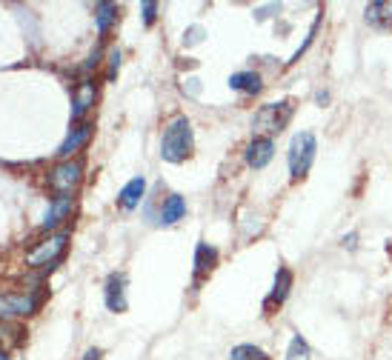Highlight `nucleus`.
I'll return each mask as SVG.
<instances>
[{
  "label": "nucleus",
  "instance_id": "f257e3e1",
  "mask_svg": "<svg viewBox=\"0 0 392 360\" xmlns=\"http://www.w3.org/2000/svg\"><path fill=\"white\" fill-rule=\"evenodd\" d=\"M192 155V123L181 115L163 129L161 140V158L169 163H181Z\"/></svg>",
  "mask_w": 392,
  "mask_h": 360
},
{
  "label": "nucleus",
  "instance_id": "f03ea898",
  "mask_svg": "<svg viewBox=\"0 0 392 360\" xmlns=\"http://www.w3.org/2000/svg\"><path fill=\"white\" fill-rule=\"evenodd\" d=\"M315 152H318V143H315V134L312 132H298L292 137V146H290V172H292V180H301L312 160H315Z\"/></svg>",
  "mask_w": 392,
  "mask_h": 360
},
{
  "label": "nucleus",
  "instance_id": "7ed1b4c3",
  "mask_svg": "<svg viewBox=\"0 0 392 360\" xmlns=\"http://www.w3.org/2000/svg\"><path fill=\"white\" fill-rule=\"evenodd\" d=\"M290 118H292V103H287V100L283 103H269L255 115V132L275 134V132H281L283 126L290 123Z\"/></svg>",
  "mask_w": 392,
  "mask_h": 360
},
{
  "label": "nucleus",
  "instance_id": "20e7f679",
  "mask_svg": "<svg viewBox=\"0 0 392 360\" xmlns=\"http://www.w3.org/2000/svg\"><path fill=\"white\" fill-rule=\"evenodd\" d=\"M81 177H83V163L81 160H63L60 166L52 169L49 174V186L60 195H72V189L81 184Z\"/></svg>",
  "mask_w": 392,
  "mask_h": 360
},
{
  "label": "nucleus",
  "instance_id": "39448f33",
  "mask_svg": "<svg viewBox=\"0 0 392 360\" xmlns=\"http://www.w3.org/2000/svg\"><path fill=\"white\" fill-rule=\"evenodd\" d=\"M41 306V295H0V317L12 320V317H29Z\"/></svg>",
  "mask_w": 392,
  "mask_h": 360
},
{
  "label": "nucleus",
  "instance_id": "423d86ee",
  "mask_svg": "<svg viewBox=\"0 0 392 360\" xmlns=\"http://www.w3.org/2000/svg\"><path fill=\"white\" fill-rule=\"evenodd\" d=\"M66 240H69V232H58V235H52L46 243H41L38 249L32 251V255L26 258V263H29V266H49V269H52V266L60 261V255H63Z\"/></svg>",
  "mask_w": 392,
  "mask_h": 360
},
{
  "label": "nucleus",
  "instance_id": "0eeeda50",
  "mask_svg": "<svg viewBox=\"0 0 392 360\" xmlns=\"http://www.w3.org/2000/svg\"><path fill=\"white\" fill-rule=\"evenodd\" d=\"M72 209H75V198H72V195H60V198H55V200L49 203V209H46L43 229L49 232V229L60 226V223L69 218V214H72Z\"/></svg>",
  "mask_w": 392,
  "mask_h": 360
},
{
  "label": "nucleus",
  "instance_id": "6e6552de",
  "mask_svg": "<svg viewBox=\"0 0 392 360\" xmlns=\"http://www.w3.org/2000/svg\"><path fill=\"white\" fill-rule=\"evenodd\" d=\"M275 155V143L272 137H255L252 143L246 146V163L252 169H264Z\"/></svg>",
  "mask_w": 392,
  "mask_h": 360
},
{
  "label": "nucleus",
  "instance_id": "1a4fd4ad",
  "mask_svg": "<svg viewBox=\"0 0 392 360\" xmlns=\"http://www.w3.org/2000/svg\"><path fill=\"white\" fill-rule=\"evenodd\" d=\"M92 123H78L72 132H69V137L63 140V146L58 149V155L60 158H72L75 152H81L83 146H86V143H89V137H92Z\"/></svg>",
  "mask_w": 392,
  "mask_h": 360
},
{
  "label": "nucleus",
  "instance_id": "9d476101",
  "mask_svg": "<svg viewBox=\"0 0 392 360\" xmlns=\"http://www.w3.org/2000/svg\"><path fill=\"white\" fill-rule=\"evenodd\" d=\"M95 97H97V89H95V83H81L78 89H75V97H72V120H81L92 106H95Z\"/></svg>",
  "mask_w": 392,
  "mask_h": 360
},
{
  "label": "nucleus",
  "instance_id": "9b49d317",
  "mask_svg": "<svg viewBox=\"0 0 392 360\" xmlns=\"http://www.w3.org/2000/svg\"><path fill=\"white\" fill-rule=\"evenodd\" d=\"M123 286H126L123 275H112L109 280H106V306H109V312H123L126 309Z\"/></svg>",
  "mask_w": 392,
  "mask_h": 360
},
{
  "label": "nucleus",
  "instance_id": "f8f14e48",
  "mask_svg": "<svg viewBox=\"0 0 392 360\" xmlns=\"http://www.w3.org/2000/svg\"><path fill=\"white\" fill-rule=\"evenodd\" d=\"M184 214H187L184 198H181V195H169L166 203H163V209H161V223H163V226H172V223L181 221Z\"/></svg>",
  "mask_w": 392,
  "mask_h": 360
},
{
  "label": "nucleus",
  "instance_id": "ddd939ff",
  "mask_svg": "<svg viewBox=\"0 0 392 360\" xmlns=\"http://www.w3.org/2000/svg\"><path fill=\"white\" fill-rule=\"evenodd\" d=\"M144 189H147V180H144V177H132L129 184L123 186L118 203H121L123 209H135V206L140 203V198H144Z\"/></svg>",
  "mask_w": 392,
  "mask_h": 360
},
{
  "label": "nucleus",
  "instance_id": "4468645a",
  "mask_svg": "<svg viewBox=\"0 0 392 360\" xmlns=\"http://www.w3.org/2000/svg\"><path fill=\"white\" fill-rule=\"evenodd\" d=\"M229 86L246 95H258L261 92V75L258 71H238V75L229 78Z\"/></svg>",
  "mask_w": 392,
  "mask_h": 360
},
{
  "label": "nucleus",
  "instance_id": "2eb2a0df",
  "mask_svg": "<svg viewBox=\"0 0 392 360\" xmlns=\"http://www.w3.org/2000/svg\"><path fill=\"white\" fill-rule=\"evenodd\" d=\"M290 286H292V272L290 269H278V277H275V289L266 300V306H275V303H283L290 295Z\"/></svg>",
  "mask_w": 392,
  "mask_h": 360
},
{
  "label": "nucleus",
  "instance_id": "dca6fc26",
  "mask_svg": "<svg viewBox=\"0 0 392 360\" xmlns=\"http://www.w3.org/2000/svg\"><path fill=\"white\" fill-rule=\"evenodd\" d=\"M367 20L372 26H389L392 23V4H386V0H375V4L367 6Z\"/></svg>",
  "mask_w": 392,
  "mask_h": 360
},
{
  "label": "nucleus",
  "instance_id": "f3484780",
  "mask_svg": "<svg viewBox=\"0 0 392 360\" xmlns=\"http://www.w3.org/2000/svg\"><path fill=\"white\" fill-rule=\"evenodd\" d=\"M215 263H218V251L212 249L209 243H201L198 251H195V272L198 275H206V272L215 269Z\"/></svg>",
  "mask_w": 392,
  "mask_h": 360
},
{
  "label": "nucleus",
  "instance_id": "a211bd4d",
  "mask_svg": "<svg viewBox=\"0 0 392 360\" xmlns=\"http://www.w3.org/2000/svg\"><path fill=\"white\" fill-rule=\"evenodd\" d=\"M95 12H97V32L106 34V32H109V26H112V20H118V6L106 4V0H103V4L95 6Z\"/></svg>",
  "mask_w": 392,
  "mask_h": 360
},
{
  "label": "nucleus",
  "instance_id": "6ab92c4d",
  "mask_svg": "<svg viewBox=\"0 0 392 360\" xmlns=\"http://www.w3.org/2000/svg\"><path fill=\"white\" fill-rule=\"evenodd\" d=\"M232 360H269V357L258 346H235L232 349Z\"/></svg>",
  "mask_w": 392,
  "mask_h": 360
},
{
  "label": "nucleus",
  "instance_id": "aec40b11",
  "mask_svg": "<svg viewBox=\"0 0 392 360\" xmlns=\"http://www.w3.org/2000/svg\"><path fill=\"white\" fill-rule=\"evenodd\" d=\"M287 360H309V346H306V340L301 335L292 338L290 352H287Z\"/></svg>",
  "mask_w": 392,
  "mask_h": 360
},
{
  "label": "nucleus",
  "instance_id": "412c9836",
  "mask_svg": "<svg viewBox=\"0 0 392 360\" xmlns=\"http://www.w3.org/2000/svg\"><path fill=\"white\" fill-rule=\"evenodd\" d=\"M140 12H144V23L149 26L152 20H155V12H158V4H152V0H147L144 6H140Z\"/></svg>",
  "mask_w": 392,
  "mask_h": 360
},
{
  "label": "nucleus",
  "instance_id": "4be33fe9",
  "mask_svg": "<svg viewBox=\"0 0 392 360\" xmlns=\"http://www.w3.org/2000/svg\"><path fill=\"white\" fill-rule=\"evenodd\" d=\"M118 66H121V52L115 49V52L109 55V81L115 78V71H118Z\"/></svg>",
  "mask_w": 392,
  "mask_h": 360
},
{
  "label": "nucleus",
  "instance_id": "5701e85b",
  "mask_svg": "<svg viewBox=\"0 0 392 360\" xmlns=\"http://www.w3.org/2000/svg\"><path fill=\"white\" fill-rule=\"evenodd\" d=\"M97 63H100V52H97V49H95V52H92V55H89V60H86V69H95V66H97Z\"/></svg>",
  "mask_w": 392,
  "mask_h": 360
},
{
  "label": "nucleus",
  "instance_id": "b1692460",
  "mask_svg": "<svg viewBox=\"0 0 392 360\" xmlns=\"http://www.w3.org/2000/svg\"><path fill=\"white\" fill-rule=\"evenodd\" d=\"M100 354H103L100 349H89V352L83 354V360H100Z\"/></svg>",
  "mask_w": 392,
  "mask_h": 360
},
{
  "label": "nucleus",
  "instance_id": "393cba45",
  "mask_svg": "<svg viewBox=\"0 0 392 360\" xmlns=\"http://www.w3.org/2000/svg\"><path fill=\"white\" fill-rule=\"evenodd\" d=\"M0 360H9V357H6V352H0Z\"/></svg>",
  "mask_w": 392,
  "mask_h": 360
}]
</instances>
